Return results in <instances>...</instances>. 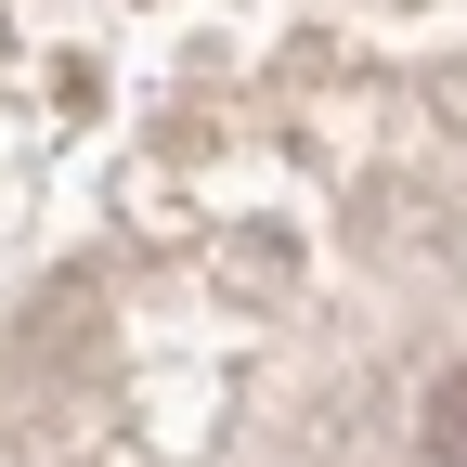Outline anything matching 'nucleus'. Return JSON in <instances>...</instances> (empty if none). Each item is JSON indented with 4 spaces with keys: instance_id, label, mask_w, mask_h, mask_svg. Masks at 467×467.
<instances>
[{
    "instance_id": "f257e3e1",
    "label": "nucleus",
    "mask_w": 467,
    "mask_h": 467,
    "mask_svg": "<svg viewBox=\"0 0 467 467\" xmlns=\"http://www.w3.org/2000/svg\"><path fill=\"white\" fill-rule=\"evenodd\" d=\"M429 429H441V454H467V377H441V402H429Z\"/></svg>"
}]
</instances>
